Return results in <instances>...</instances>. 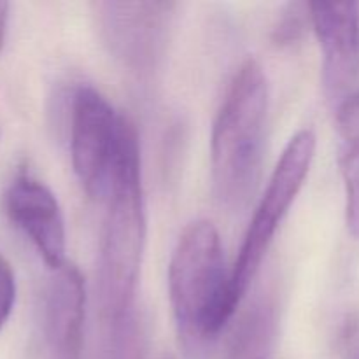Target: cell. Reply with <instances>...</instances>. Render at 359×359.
<instances>
[{
	"instance_id": "1",
	"label": "cell",
	"mask_w": 359,
	"mask_h": 359,
	"mask_svg": "<svg viewBox=\"0 0 359 359\" xmlns=\"http://www.w3.org/2000/svg\"><path fill=\"white\" fill-rule=\"evenodd\" d=\"M107 195L109 207L98 262V302L105 326L137 314V286L146 248L147 221L139 135L126 116Z\"/></svg>"
},
{
	"instance_id": "2",
	"label": "cell",
	"mask_w": 359,
	"mask_h": 359,
	"mask_svg": "<svg viewBox=\"0 0 359 359\" xmlns=\"http://www.w3.org/2000/svg\"><path fill=\"white\" fill-rule=\"evenodd\" d=\"M266 114L269 81L262 65L249 58L228 88L210 139V181L224 209L244 207L258 186Z\"/></svg>"
},
{
	"instance_id": "3",
	"label": "cell",
	"mask_w": 359,
	"mask_h": 359,
	"mask_svg": "<svg viewBox=\"0 0 359 359\" xmlns=\"http://www.w3.org/2000/svg\"><path fill=\"white\" fill-rule=\"evenodd\" d=\"M175 325L189 344L217 339L241 305L224 265L219 231L209 219L191 221L179 235L168 266Z\"/></svg>"
},
{
	"instance_id": "4",
	"label": "cell",
	"mask_w": 359,
	"mask_h": 359,
	"mask_svg": "<svg viewBox=\"0 0 359 359\" xmlns=\"http://www.w3.org/2000/svg\"><path fill=\"white\" fill-rule=\"evenodd\" d=\"M314 154L316 133L309 128L300 130L297 135L291 137L273 168L265 195L259 200L231 269V287L241 304L251 283L258 276L277 228L280 226L311 172Z\"/></svg>"
},
{
	"instance_id": "5",
	"label": "cell",
	"mask_w": 359,
	"mask_h": 359,
	"mask_svg": "<svg viewBox=\"0 0 359 359\" xmlns=\"http://www.w3.org/2000/svg\"><path fill=\"white\" fill-rule=\"evenodd\" d=\"M125 116L93 86H81L72 98L70 156L81 186L90 196L107 193L118 156Z\"/></svg>"
},
{
	"instance_id": "6",
	"label": "cell",
	"mask_w": 359,
	"mask_h": 359,
	"mask_svg": "<svg viewBox=\"0 0 359 359\" xmlns=\"http://www.w3.org/2000/svg\"><path fill=\"white\" fill-rule=\"evenodd\" d=\"M175 4L98 2V32L109 53L133 72H151L163 58Z\"/></svg>"
},
{
	"instance_id": "7",
	"label": "cell",
	"mask_w": 359,
	"mask_h": 359,
	"mask_svg": "<svg viewBox=\"0 0 359 359\" xmlns=\"http://www.w3.org/2000/svg\"><path fill=\"white\" fill-rule=\"evenodd\" d=\"M311 25L323 51V84L339 107L359 67V4L311 2Z\"/></svg>"
},
{
	"instance_id": "8",
	"label": "cell",
	"mask_w": 359,
	"mask_h": 359,
	"mask_svg": "<svg viewBox=\"0 0 359 359\" xmlns=\"http://www.w3.org/2000/svg\"><path fill=\"white\" fill-rule=\"evenodd\" d=\"M6 212L53 272L65 265V219L58 200L44 182L21 172L6 191Z\"/></svg>"
},
{
	"instance_id": "9",
	"label": "cell",
	"mask_w": 359,
	"mask_h": 359,
	"mask_svg": "<svg viewBox=\"0 0 359 359\" xmlns=\"http://www.w3.org/2000/svg\"><path fill=\"white\" fill-rule=\"evenodd\" d=\"M86 284L72 263L55 270L46 291L44 335L48 359H83Z\"/></svg>"
},
{
	"instance_id": "10",
	"label": "cell",
	"mask_w": 359,
	"mask_h": 359,
	"mask_svg": "<svg viewBox=\"0 0 359 359\" xmlns=\"http://www.w3.org/2000/svg\"><path fill=\"white\" fill-rule=\"evenodd\" d=\"M340 132L339 165L346 189L347 228L359 238V91L337 107Z\"/></svg>"
},
{
	"instance_id": "11",
	"label": "cell",
	"mask_w": 359,
	"mask_h": 359,
	"mask_svg": "<svg viewBox=\"0 0 359 359\" xmlns=\"http://www.w3.org/2000/svg\"><path fill=\"white\" fill-rule=\"evenodd\" d=\"M109 359H146V333L139 314L107 326Z\"/></svg>"
},
{
	"instance_id": "12",
	"label": "cell",
	"mask_w": 359,
	"mask_h": 359,
	"mask_svg": "<svg viewBox=\"0 0 359 359\" xmlns=\"http://www.w3.org/2000/svg\"><path fill=\"white\" fill-rule=\"evenodd\" d=\"M309 23H311L309 4H290L284 9L277 27L273 28V42L277 46L293 44L304 35Z\"/></svg>"
},
{
	"instance_id": "13",
	"label": "cell",
	"mask_w": 359,
	"mask_h": 359,
	"mask_svg": "<svg viewBox=\"0 0 359 359\" xmlns=\"http://www.w3.org/2000/svg\"><path fill=\"white\" fill-rule=\"evenodd\" d=\"M16 300V280L9 262L0 255V330L9 319Z\"/></svg>"
},
{
	"instance_id": "14",
	"label": "cell",
	"mask_w": 359,
	"mask_h": 359,
	"mask_svg": "<svg viewBox=\"0 0 359 359\" xmlns=\"http://www.w3.org/2000/svg\"><path fill=\"white\" fill-rule=\"evenodd\" d=\"M7 16H9V4L0 2V49L4 48V42H6Z\"/></svg>"
},
{
	"instance_id": "15",
	"label": "cell",
	"mask_w": 359,
	"mask_h": 359,
	"mask_svg": "<svg viewBox=\"0 0 359 359\" xmlns=\"http://www.w3.org/2000/svg\"><path fill=\"white\" fill-rule=\"evenodd\" d=\"M349 359H359V347H358V349H354L353 353H351Z\"/></svg>"
},
{
	"instance_id": "16",
	"label": "cell",
	"mask_w": 359,
	"mask_h": 359,
	"mask_svg": "<svg viewBox=\"0 0 359 359\" xmlns=\"http://www.w3.org/2000/svg\"><path fill=\"white\" fill-rule=\"evenodd\" d=\"M258 359H266V358H258Z\"/></svg>"
},
{
	"instance_id": "17",
	"label": "cell",
	"mask_w": 359,
	"mask_h": 359,
	"mask_svg": "<svg viewBox=\"0 0 359 359\" xmlns=\"http://www.w3.org/2000/svg\"><path fill=\"white\" fill-rule=\"evenodd\" d=\"M167 359H172V358H167Z\"/></svg>"
}]
</instances>
